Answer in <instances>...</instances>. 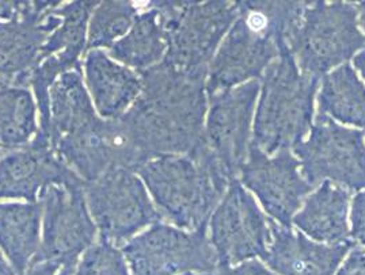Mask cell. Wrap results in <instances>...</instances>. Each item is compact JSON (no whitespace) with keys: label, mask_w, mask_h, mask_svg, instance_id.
<instances>
[{"label":"cell","mask_w":365,"mask_h":275,"mask_svg":"<svg viewBox=\"0 0 365 275\" xmlns=\"http://www.w3.org/2000/svg\"><path fill=\"white\" fill-rule=\"evenodd\" d=\"M140 76V95L120 118L132 147L144 163L193 151L204 140L207 78L182 72L166 61Z\"/></svg>","instance_id":"1"},{"label":"cell","mask_w":365,"mask_h":275,"mask_svg":"<svg viewBox=\"0 0 365 275\" xmlns=\"http://www.w3.org/2000/svg\"><path fill=\"white\" fill-rule=\"evenodd\" d=\"M239 15L213 57L207 95L257 81L279 56L291 51L309 1H237Z\"/></svg>","instance_id":"2"},{"label":"cell","mask_w":365,"mask_h":275,"mask_svg":"<svg viewBox=\"0 0 365 275\" xmlns=\"http://www.w3.org/2000/svg\"><path fill=\"white\" fill-rule=\"evenodd\" d=\"M138 175L162 217L186 231L208 228L232 180L204 140L189 153L148 160Z\"/></svg>","instance_id":"3"},{"label":"cell","mask_w":365,"mask_h":275,"mask_svg":"<svg viewBox=\"0 0 365 275\" xmlns=\"http://www.w3.org/2000/svg\"><path fill=\"white\" fill-rule=\"evenodd\" d=\"M319 79L302 72L291 51L265 71L253 124V145L267 155L295 150L311 130Z\"/></svg>","instance_id":"4"},{"label":"cell","mask_w":365,"mask_h":275,"mask_svg":"<svg viewBox=\"0 0 365 275\" xmlns=\"http://www.w3.org/2000/svg\"><path fill=\"white\" fill-rule=\"evenodd\" d=\"M158 10L166 34L163 58L174 68L190 75L208 76L219 43L239 15L232 1H150Z\"/></svg>","instance_id":"5"},{"label":"cell","mask_w":365,"mask_h":275,"mask_svg":"<svg viewBox=\"0 0 365 275\" xmlns=\"http://www.w3.org/2000/svg\"><path fill=\"white\" fill-rule=\"evenodd\" d=\"M357 16L351 3H309L291 43L300 71L319 79L361 51L365 37Z\"/></svg>","instance_id":"6"},{"label":"cell","mask_w":365,"mask_h":275,"mask_svg":"<svg viewBox=\"0 0 365 275\" xmlns=\"http://www.w3.org/2000/svg\"><path fill=\"white\" fill-rule=\"evenodd\" d=\"M85 193L99 237L114 246L163 220L138 172L124 167H113L86 183Z\"/></svg>","instance_id":"7"},{"label":"cell","mask_w":365,"mask_h":275,"mask_svg":"<svg viewBox=\"0 0 365 275\" xmlns=\"http://www.w3.org/2000/svg\"><path fill=\"white\" fill-rule=\"evenodd\" d=\"M121 251L132 275H181L219 270L207 229L186 231L158 222L132 237Z\"/></svg>","instance_id":"8"},{"label":"cell","mask_w":365,"mask_h":275,"mask_svg":"<svg viewBox=\"0 0 365 275\" xmlns=\"http://www.w3.org/2000/svg\"><path fill=\"white\" fill-rule=\"evenodd\" d=\"M311 186L331 182L351 192L365 189L364 132L336 124L319 114L309 138L294 150Z\"/></svg>","instance_id":"9"},{"label":"cell","mask_w":365,"mask_h":275,"mask_svg":"<svg viewBox=\"0 0 365 275\" xmlns=\"http://www.w3.org/2000/svg\"><path fill=\"white\" fill-rule=\"evenodd\" d=\"M85 185L49 186L40 194L43 204V237L31 263L53 261L75 270L79 258L96 243ZM30 263V264H31Z\"/></svg>","instance_id":"10"},{"label":"cell","mask_w":365,"mask_h":275,"mask_svg":"<svg viewBox=\"0 0 365 275\" xmlns=\"http://www.w3.org/2000/svg\"><path fill=\"white\" fill-rule=\"evenodd\" d=\"M212 247L219 270L252 261L267 254L272 232L270 220L245 186L232 179L210 219Z\"/></svg>","instance_id":"11"},{"label":"cell","mask_w":365,"mask_h":275,"mask_svg":"<svg viewBox=\"0 0 365 275\" xmlns=\"http://www.w3.org/2000/svg\"><path fill=\"white\" fill-rule=\"evenodd\" d=\"M299 168L300 162L289 152L270 156L250 144L239 172L240 183L255 194L273 220L287 228L312 190Z\"/></svg>","instance_id":"12"},{"label":"cell","mask_w":365,"mask_h":275,"mask_svg":"<svg viewBox=\"0 0 365 275\" xmlns=\"http://www.w3.org/2000/svg\"><path fill=\"white\" fill-rule=\"evenodd\" d=\"M61 3L18 1L14 18L0 21V83L26 87L45 42L61 24L56 13Z\"/></svg>","instance_id":"13"},{"label":"cell","mask_w":365,"mask_h":275,"mask_svg":"<svg viewBox=\"0 0 365 275\" xmlns=\"http://www.w3.org/2000/svg\"><path fill=\"white\" fill-rule=\"evenodd\" d=\"M57 156L86 183L94 182L113 167L138 172L144 160L132 147L120 120L97 117L60 138L52 147Z\"/></svg>","instance_id":"14"},{"label":"cell","mask_w":365,"mask_h":275,"mask_svg":"<svg viewBox=\"0 0 365 275\" xmlns=\"http://www.w3.org/2000/svg\"><path fill=\"white\" fill-rule=\"evenodd\" d=\"M258 93L259 82L252 81L210 98L204 141L231 179L239 175L249 153Z\"/></svg>","instance_id":"15"},{"label":"cell","mask_w":365,"mask_h":275,"mask_svg":"<svg viewBox=\"0 0 365 275\" xmlns=\"http://www.w3.org/2000/svg\"><path fill=\"white\" fill-rule=\"evenodd\" d=\"M85 183L38 135L26 147L6 151L0 157V199L37 202L49 186Z\"/></svg>","instance_id":"16"},{"label":"cell","mask_w":365,"mask_h":275,"mask_svg":"<svg viewBox=\"0 0 365 275\" xmlns=\"http://www.w3.org/2000/svg\"><path fill=\"white\" fill-rule=\"evenodd\" d=\"M272 239L262 258L277 275H334L346 258L351 242L323 244L309 239L302 232L270 220Z\"/></svg>","instance_id":"17"},{"label":"cell","mask_w":365,"mask_h":275,"mask_svg":"<svg viewBox=\"0 0 365 275\" xmlns=\"http://www.w3.org/2000/svg\"><path fill=\"white\" fill-rule=\"evenodd\" d=\"M83 58L85 84L97 114L103 120H120L140 95V75L102 49L88 51Z\"/></svg>","instance_id":"18"},{"label":"cell","mask_w":365,"mask_h":275,"mask_svg":"<svg viewBox=\"0 0 365 275\" xmlns=\"http://www.w3.org/2000/svg\"><path fill=\"white\" fill-rule=\"evenodd\" d=\"M351 194L331 182L321 186L304 199L292 224L311 240L323 244L351 242L348 212Z\"/></svg>","instance_id":"19"},{"label":"cell","mask_w":365,"mask_h":275,"mask_svg":"<svg viewBox=\"0 0 365 275\" xmlns=\"http://www.w3.org/2000/svg\"><path fill=\"white\" fill-rule=\"evenodd\" d=\"M51 118L45 132H37L53 147L57 141L99 117L83 81V68L57 78L49 91Z\"/></svg>","instance_id":"20"},{"label":"cell","mask_w":365,"mask_h":275,"mask_svg":"<svg viewBox=\"0 0 365 275\" xmlns=\"http://www.w3.org/2000/svg\"><path fill=\"white\" fill-rule=\"evenodd\" d=\"M43 204L0 202V248L16 275L26 271L41 243Z\"/></svg>","instance_id":"21"},{"label":"cell","mask_w":365,"mask_h":275,"mask_svg":"<svg viewBox=\"0 0 365 275\" xmlns=\"http://www.w3.org/2000/svg\"><path fill=\"white\" fill-rule=\"evenodd\" d=\"M168 52L166 34L159 13L153 7L138 15L127 34L109 48V56L117 63L139 75L163 61Z\"/></svg>","instance_id":"22"},{"label":"cell","mask_w":365,"mask_h":275,"mask_svg":"<svg viewBox=\"0 0 365 275\" xmlns=\"http://www.w3.org/2000/svg\"><path fill=\"white\" fill-rule=\"evenodd\" d=\"M98 3L96 0L61 3L56 9L61 24L45 42L40 61L56 56L68 71L83 68L81 58L87 52L88 22Z\"/></svg>","instance_id":"23"},{"label":"cell","mask_w":365,"mask_h":275,"mask_svg":"<svg viewBox=\"0 0 365 275\" xmlns=\"http://www.w3.org/2000/svg\"><path fill=\"white\" fill-rule=\"evenodd\" d=\"M319 114L365 130V85L349 64L323 78Z\"/></svg>","instance_id":"24"},{"label":"cell","mask_w":365,"mask_h":275,"mask_svg":"<svg viewBox=\"0 0 365 275\" xmlns=\"http://www.w3.org/2000/svg\"><path fill=\"white\" fill-rule=\"evenodd\" d=\"M38 109L30 88L0 83V144L4 151L24 148L38 132Z\"/></svg>","instance_id":"25"},{"label":"cell","mask_w":365,"mask_h":275,"mask_svg":"<svg viewBox=\"0 0 365 275\" xmlns=\"http://www.w3.org/2000/svg\"><path fill=\"white\" fill-rule=\"evenodd\" d=\"M139 14V9L133 1H99L88 22L87 52L102 48L109 49L127 34Z\"/></svg>","instance_id":"26"},{"label":"cell","mask_w":365,"mask_h":275,"mask_svg":"<svg viewBox=\"0 0 365 275\" xmlns=\"http://www.w3.org/2000/svg\"><path fill=\"white\" fill-rule=\"evenodd\" d=\"M75 275H130L121 249L101 239L83 254Z\"/></svg>","instance_id":"27"},{"label":"cell","mask_w":365,"mask_h":275,"mask_svg":"<svg viewBox=\"0 0 365 275\" xmlns=\"http://www.w3.org/2000/svg\"><path fill=\"white\" fill-rule=\"evenodd\" d=\"M351 224L349 234L354 242L365 248V190L356 194L351 201Z\"/></svg>","instance_id":"28"},{"label":"cell","mask_w":365,"mask_h":275,"mask_svg":"<svg viewBox=\"0 0 365 275\" xmlns=\"http://www.w3.org/2000/svg\"><path fill=\"white\" fill-rule=\"evenodd\" d=\"M336 275H365V248H354Z\"/></svg>","instance_id":"29"},{"label":"cell","mask_w":365,"mask_h":275,"mask_svg":"<svg viewBox=\"0 0 365 275\" xmlns=\"http://www.w3.org/2000/svg\"><path fill=\"white\" fill-rule=\"evenodd\" d=\"M220 275H276L269 267L259 261H243L237 266L220 270Z\"/></svg>","instance_id":"30"},{"label":"cell","mask_w":365,"mask_h":275,"mask_svg":"<svg viewBox=\"0 0 365 275\" xmlns=\"http://www.w3.org/2000/svg\"><path fill=\"white\" fill-rule=\"evenodd\" d=\"M75 270L53 261L31 263L25 273L19 275H73Z\"/></svg>","instance_id":"31"},{"label":"cell","mask_w":365,"mask_h":275,"mask_svg":"<svg viewBox=\"0 0 365 275\" xmlns=\"http://www.w3.org/2000/svg\"><path fill=\"white\" fill-rule=\"evenodd\" d=\"M18 1H0V21H10L14 18Z\"/></svg>","instance_id":"32"},{"label":"cell","mask_w":365,"mask_h":275,"mask_svg":"<svg viewBox=\"0 0 365 275\" xmlns=\"http://www.w3.org/2000/svg\"><path fill=\"white\" fill-rule=\"evenodd\" d=\"M353 64L357 68V71L361 73V76L364 78L365 81V49L361 51L357 56H354L353 58Z\"/></svg>","instance_id":"33"},{"label":"cell","mask_w":365,"mask_h":275,"mask_svg":"<svg viewBox=\"0 0 365 275\" xmlns=\"http://www.w3.org/2000/svg\"><path fill=\"white\" fill-rule=\"evenodd\" d=\"M0 275H16L10 263L4 259L1 249H0Z\"/></svg>","instance_id":"34"},{"label":"cell","mask_w":365,"mask_h":275,"mask_svg":"<svg viewBox=\"0 0 365 275\" xmlns=\"http://www.w3.org/2000/svg\"><path fill=\"white\" fill-rule=\"evenodd\" d=\"M357 13L360 15V24H361V26H363L365 31V1H361V3L359 4Z\"/></svg>","instance_id":"35"},{"label":"cell","mask_w":365,"mask_h":275,"mask_svg":"<svg viewBox=\"0 0 365 275\" xmlns=\"http://www.w3.org/2000/svg\"><path fill=\"white\" fill-rule=\"evenodd\" d=\"M181 275H220L216 274V273H185V274Z\"/></svg>","instance_id":"36"},{"label":"cell","mask_w":365,"mask_h":275,"mask_svg":"<svg viewBox=\"0 0 365 275\" xmlns=\"http://www.w3.org/2000/svg\"><path fill=\"white\" fill-rule=\"evenodd\" d=\"M3 152H4V148H3V147H1V144H0V157L3 156Z\"/></svg>","instance_id":"37"}]
</instances>
